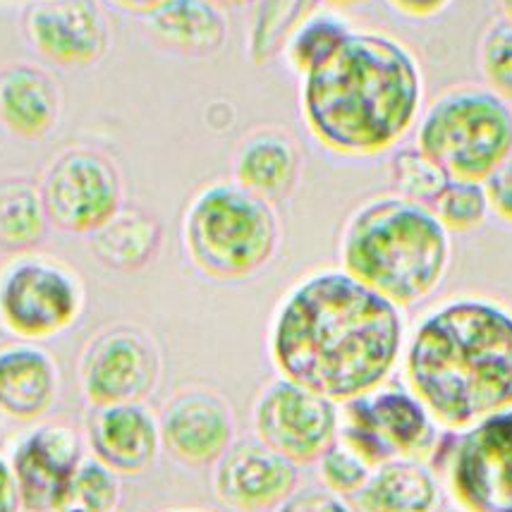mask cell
I'll return each instance as SVG.
<instances>
[{
    "label": "cell",
    "instance_id": "83f0119b",
    "mask_svg": "<svg viewBox=\"0 0 512 512\" xmlns=\"http://www.w3.org/2000/svg\"><path fill=\"white\" fill-rule=\"evenodd\" d=\"M450 235H465L479 230L489 218L491 206L486 197L484 182L448 180L443 192L429 206Z\"/></svg>",
    "mask_w": 512,
    "mask_h": 512
},
{
    "label": "cell",
    "instance_id": "f546056e",
    "mask_svg": "<svg viewBox=\"0 0 512 512\" xmlns=\"http://www.w3.org/2000/svg\"><path fill=\"white\" fill-rule=\"evenodd\" d=\"M479 70L484 87L512 103V24L503 17L489 24L481 36Z\"/></svg>",
    "mask_w": 512,
    "mask_h": 512
},
{
    "label": "cell",
    "instance_id": "ac0fdd59",
    "mask_svg": "<svg viewBox=\"0 0 512 512\" xmlns=\"http://www.w3.org/2000/svg\"><path fill=\"white\" fill-rule=\"evenodd\" d=\"M233 175L237 185L271 204L288 199L302 175L300 144L280 127H259L237 146Z\"/></svg>",
    "mask_w": 512,
    "mask_h": 512
},
{
    "label": "cell",
    "instance_id": "7a4b0ae2",
    "mask_svg": "<svg viewBox=\"0 0 512 512\" xmlns=\"http://www.w3.org/2000/svg\"><path fill=\"white\" fill-rule=\"evenodd\" d=\"M424 111V72L386 32H352L300 84V113L323 149L347 158L393 151Z\"/></svg>",
    "mask_w": 512,
    "mask_h": 512
},
{
    "label": "cell",
    "instance_id": "ab89813d",
    "mask_svg": "<svg viewBox=\"0 0 512 512\" xmlns=\"http://www.w3.org/2000/svg\"><path fill=\"white\" fill-rule=\"evenodd\" d=\"M166 512H206V510H194V508H178V510H166Z\"/></svg>",
    "mask_w": 512,
    "mask_h": 512
},
{
    "label": "cell",
    "instance_id": "74e56055",
    "mask_svg": "<svg viewBox=\"0 0 512 512\" xmlns=\"http://www.w3.org/2000/svg\"><path fill=\"white\" fill-rule=\"evenodd\" d=\"M323 3L333 10H350V8H362V5L371 3V0H323Z\"/></svg>",
    "mask_w": 512,
    "mask_h": 512
},
{
    "label": "cell",
    "instance_id": "3957f363",
    "mask_svg": "<svg viewBox=\"0 0 512 512\" xmlns=\"http://www.w3.org/2000/svg\"><path fill=\"white\" fill-rule=\"evenodd\" d=\"M402 374L448 431L512 410V312L489 297L438 302L405 340Z\"/></svg>",
    "mask_w": 512,
    "mask_h": 512
},
{
    "label": "cell",
    "instance_id": "d6a6232c",
    "mask_svg": "<svg viewBox=\"0 0 512 512\" xmlns=\"http://www.w3.org/2000/svg\"><path fill=\"white\" fill-rule=\"evenodd\" d=\"M486 197H489L491 213H496L503 223L512 225V151L489 178L484 180Z\"/></svg>",
    "mask_w": 512,
    "mask_h": 512
},
{
    "label": "cell",
    "instance_id": "f35d334b",
    "mask_svg": "<svg viewBox=\"0 0 512 512\" xmlns=\"http://www.w3.org/2000/svg\"><path fill=\"white\" fill-rule=\"evenodd\" d=\"M498 8H501L503 20L512 24V0H498Z\"/></svg>",
    "mask_w": 512,
    "mask_h": 512
},
{
    "label": "cell",
    "instance_id": "7402d4cb",
    "mask_svg": "<svg viewBox=\"0 0 512 512\" xmlns=\"http://www.w3.org/2000/svg\"><path fill=\"white\" fill-rule=\"evenodd\" d=\"M441 489L434 469L422 460H388L371 469L364 489L355 496L357 512H434Z\"/></svg>",
    "mask_w": 512,
    "mask_h": 512
},
{
    "label": "cell",
    "instance_id": "9a60e30c",
    "mask_svg": "<svg viewBox=\"0 0 512 512\" xmlns=\"http://www.w3.org/2000/svg\"><path fill=\"white\" fill-rule=\"evenodd\" d=\"M161 441L187 467H209L235 443L233 410L211 390H185L163 407Z\"/></svg>",
    "mask_w": 512,
    "mask_h": 512
},
{
    "label": "cell",
    "instance_id": "8fae6325",
    "mask_svg": "<svg viewBox=\"0 0 512 512\" xmlns=\"http://www.w3.org/2000/svg\"><path fill=\"white\" fill-rule=\"evenodd\" d=\"M252 419L256 438L300 467L338 441L340 405L278 376L259 393Z\"/></svg>",
    "mask_w": 512,
    "mask_h": 512
},
{
    "label": "cell",
    "instance_id": "d590c367",
    "mask_svg": "<svg viewBox=\"0 0 512 512\" xmlns=\"http://www.w3.org/2000/svg\"><path fill=\"white\" fill-rule=\"evenodd\" d=\"M111 3L118 5V8H123V10H130V12H139V15H146V12L158 8V5L166 3V0H111Z\"/></svg>",
    "mask_w": 512,
    "mask_h": 512
},
{
    "label": "cell",
    "instance_id": "2e32d148",
    "mask_svg": "<svg viewBox=\"0 0 512 512\" xmlns=\"http://www.w3.org/2000/svg\"><path fill=\"white\" fill-rule=\"evenodd\" d=\"M82 460V441L67 426L46 424L24 436L10 455L22 512H56L67 481Z\"/></svg>",
    "mask_w": 512,
    "mask_h": 512
},
{
    "label": "cell",
    "instance_id": "e0dca14e",
    "mask_svg": "<svg viewBox=\"0 0 512 512\" xmlns=\"http://www.w3.org/2000/svg\"><path fill=\"white\" fill-rule=\"evenodd\" d=\"M87 436L91 453L118 477H139L161 453V422L144 402L94 407Z\"/></svg>",
    "mask_w": 512,
    "mask_h": 512
},
{
    "label": "cell",
    "instance_id": "52a82bcc",
    "mask_svg": "<svg viewBox=\"0 0 512 512\" xmlns=\"http://www.w3.org/2000/svg\"><path fill=\"white\" fill-rule=\"evenodd\" d=\"M84 302L82 276L53 256L20 254L0 271V326L24 343L70 331Z\"/></svg>",
    "mask_w": 512,
    "mask_h": 512
},
{
    "label": "cell",
    "instance_id": "5b68a950",
    "mask_svg": "<svg viewBox=\"0 0 512 512\" xmlns=\"http://www.w3.org/2000/svg\"><path fill=\"white\" fill-rule=\"evenodd\" d=\"M187 256L213 280H247L271 264L280 221L271 201L237 182H213L194 194L182 218Z\"/></svg>",
    "mask_w": 512,
    "mask_h": 512
},
{
    "label": "cell",
    "instance_id": "484cf974",
    "mask_svg": "<svg viewBox=\"0 0 512 512\" xmlns=\"http://www.w3.org/2000/svg\"><path fill=\"white\" fill-rule=\"evenodd\" d=\"M314 10V0H254L252 29H249V58L266 65L283 53L292 29Z\"/></svg>",
    "mask_w": 512,
    "mask_h": 512
},
{
    "label": "cell",
    "instance_id": "4fadbf2b",
    "mask_svg": "<svg viewBox=\"0 0 512 512\" xmlns=\"http://www.w3.org/2000/svg\"><path fill=\"white\" fill-rule=\"evenodd\" d=\"M24 36L48 63L89 67L106 56L111 24L99 0H32L24 10Z\"/></svg>",
    "mask_w": 512,
    "mask_h": 512
},
{
    "label": "cell",
    "instance_id": "44dd1931",
    "mask_svg": "<svg viewBox=\"0 0 512 512\" xmlns=\"http://www.w3.org/2000/svg\"><path fill=\"white\" fill-rule=\"evenodd\" d=\"M149 39L185 58H211L228 41L225 12L209 0H166L144 15Z\"/></svg>",
    "mask_w": 512,
    "mask_h": 512
},
{
    "label": "cell",
    "instance_id": "836d02e7",
    "mask_svg": "<svg viewBox=\"0 0 512 512\" xmlns=\"http://www.w3.org/2000/svg\"><path fill=\"white\" fill-rule=\"evenodd\" d=\"M386 3L410 20H434L453 5V0H386Z\"/></svg>",
    "mask_w": 512,
    "mask_h": 512
},
{
    "label": "cell",
    "instance_id": "8d00e7d4",
    "mask_svg": "<svg viewBox=\"0 0 512 512\" xmlns=\"http://www.w3.org/2000/svg\"><path fill=\"white\" fill-rule=\"evenodd\" d=\"M209 3L216 5V8L225 10H242V8H249V5H254V0H209Z\"/></svg>",
    "mask_w": 512,
    "mask_h": 512
},
{
    "label": "cell",
    "instance_id": "e575fe53",
    "mask_svg": "<svg viewBox=\"0 0 512 512\" xmlns=\"http://www.w3.org/2000/svg\"><path fill=\"white\" fill-rule=\"evenodd\" d=\"M0 512H22L15 472H12L10 460L3 453H0Z\"/></svg>",
    "mask_w": 512,
    "mask_h": 512
},
{
    "label": "cell",
    "instance_id": "9c48e42d",
    "mask_svg": "<svg viewBox=\"0 0 512 512\" xmlns=\"http://www.w3.org/2000/svg\"><path fill=\"white\" fill-rule=\"evenodd\" d=\"M443 472L460 512H512V410L453 431Z\"/></svg>",
    "mask_w": 512,
    "mask_h": 512
},
{
    "label": "cell",
    "instance_id": "7c38bea8",
    "mask_svg": "<svg viewBox=\"0 0 512 512\" xmlns=\"http://www.w3.org/2000/svg\"><path fill=\"white\" fill-rule=\"evenodd\" d=\"M161 350L139 326H113L87 345L79 364L82 390L94 407L144 402L161 381Z\"/></svg>",
    "mask_w": 512,
    "mask_h": 512
},
{
    "label": "cell",
    "instance_id": "4dcf8cb0",
    "mask_svg": "<svg viewBox=\"0 0 512 512\" xmlns=\"http://www.w3.org/2000/svg\"><path fill=\"white\" fill-rule=\"evenodd\" d=\"M371 465L362 460L357 453H352L345 443L335 441L331 448L319 457V477L326 489L345 498H355L364 489L367 479L371 477Z\"/></svg>",
    "mask_w": 512,
    "mask_h": 512
},
{
    "label": "cell",
    "instance_id": "ffe728a7",
    "mask_svg": "<svg viewBox=\"0 0 512 512\" xmlns=\"http://www.w3.org/2000/svg\"><path fill=\"white\" fill-rule=\"evenodd\" d=\"M60 369L44 347L17 343L0 350V412L15 422H36L56 405Z\"/></svg>",
    "mask_w": 512,
    "mask_h": 512
},
{
    "label": "cell",
    "instance_id": "f1b7e54d",
    "mask_svg": "<svg viewBox=\"0 0 512 512\" xmlns=\"http://www.w3.org/2000/svg\"><path fill=\"white\" fill-rule=\"evenodd\" d=\"M390 180H393L395 194L414 204L431 206L443 187L448 185V175L424 156L417 146H405L393 154L390 161Z\"/></svg>",
    "mask_w": 512,
    "mask_h": 512
},
{
    "label": "cell",
    "instance_id": "277c9868",
    "mask_svg": "<svg viewBox=\"0 0 512 512\" xmlns=\"http://www.w3.org/2000/svg\"><path fill=\"white\" fill-rule=\"evenodd\" d=\"M450 261L453 242L434 211L398 194L364 201L340 233V268L400 309L429 300Z\"/></svg>",
    "mask_w": 512,
    "mask_h": 512
},
{
    "label": "cell",
    "instance_id": "d6986e66",
    "mask_svg": "<svg viewBox=\"0 0 512 512\" xmlns=\"http://www.w3.org/2000/svg\"><path fill=\"white\" fill-rule=\"evenodd\" d=\"M63 91L51 72L32 63L0 67V125L20 139H44L58 125Z\"/></svg>",
    "mask_w": 512,
    "mask_h": 512
},
{
    "label": "cell",
    "instance_id": "60d3db41",
    "mask_svg": "<svg viewBox=\"0 0 512 512\" xmlns=\"http://www.w3.org/2000/svg\"><path fill=\"white\" fill-rule=\"evenodd\" d=\"M115 512H118V510H115Z\"/></svg>",
    "mask_w": 512,
    "mask_h": 512
},
{
    "label": "cell",
    "instance_id": "8992f818",
    "mask_svg": "<svg viewBox=\"0 0 512 512\" xmlns=\"http://www.w3.org/2000/svg\"><path fill=\"white\" fill-rule=\"evenodd\" d=\"M414 146L450 180L484 182L512 151L510 101L477 84L441 91L419 115Z\"/></svg>",
    "mask_w": 512,
    "mask_h": 512
},
{
    "label": "cell",
    "instance_id": "30bf717a",
    "mask_svg": "<svg viewBox=\"0 0 512 512\" xmlns=\"http://www.w3.org/2000/svg\"><path fill=\"white\" fill-rule=\"evenodd\" d=\"M41 197L48 221L72 235H94L123 209V178L106 154L65 149L48 166Z\"/></svg>",
    "mask_w": 512,
    "mask_h": 512
},
{
    "label": "cell",
    "instance_id": "ba28073f",
    "mask_svg": "<svg viewBox=\"0 0 512 512\" xmlns=\"http://www.w3.org/2000/svg\"><path fill=\"white\" fill-rule=\"evenodd\" d=\"M340 407L338 441L371 467L398 457L431 462L441 443L438 422L410 388L381 386Z\"/></svg>",
    "mask_w": 512,
    "mask_h": 512
},
{
    "label": "cell",
    "instance_id": "cb8c5ba5",
    "mask_svg": "<svg viewBox=\"0 0 512 512\" xmlns=\"http://www.w3.org/2000/svg\"><path fill=\"white\" fill-rule=\"evenodd\" d=\"M46 225L44 197L34 182L24 178L0 180V249H32L44 240Z\"/></svg>",
    "mask_w": 512,
    "mask_h": 512
},
{
    "label": "cell",
    "instance_id": "603a6c76",
    "mask_svg": "<svg viewBox=\"0 0 512 512\" xmlns=\"http://www.w3.org/2000/svg\"><path fill=\"white\" fill-rule=\"evenodd\" d=\"M161 247V225L142 209H120L91 235V252L113 271H142Z\"/></svg>",
    "mask_w": 512,
    "mask_h": 512
},
{
    "label": "cell",
    "instance_id": "1f68e13d",
    "mask_svg": "<svg viewBox=\"0 0 512 512\" xmlns=\"http://www.w3.org/2000/svg\"><path fill=\"white\" fill-rule=\"evenodd\" d=\"M276 512H357L345 496L326 486H297L295 491L278 505Z\"/></svg>",
    "mask_w": 512,
    "mask_h": 512
},
{
    "label": "cell",
    "instance_id": "d4e9b609",
    "mask_svg": "<svg viewBox=\"0 0 512 512\" xmlns=\"http://www.w3.org/2000/svg\"><path fill=\"white\" fill-rule=\"evenodd\" d=\"M355 29L350 22L333 8H314L304 20L292 29L283 46V58L297 75L304 77L307 72L326 63L328 58L345 44V39Z\"/></svg>",
    "mask_w": 512,
    "mask_h": 512
},
{
    "label": "cell",
    "instance_id": "6da1fadb",
    "mask_svg": "<svg viewBox=\"0 0 512 512\" xmlns=\"http://www.w3.org/2000/svg\"><path fill=\"white\" fill-rule=\"evenodd\" d=\"M405 340L400 307L343 268H319L278 302L268 355L283 379L345 405L386 386Z\"/></svg>",
    "mask_w": 512,
    "mask_h": 512
},
{
    "label": "cell",
    "instance_id": "4316f807",
    "mask_svg": "<svg viewBox=\"0 0 512 512\" xmlns=\"http://www.w3.org/2000/svg\"><path fill=\"white\" fill-rule=\"evenodd\" d=\"M120 496L123 489L118 474L101 465L96 457H84L67 481L56 512H115Z\"/></svg>",
    "mask_w": 512,
    "mask_h": 512
},
{
    "label": "cell",
    "instance_id": "5bb4252c",
    "mask_svg": "<svg viewBox=\"0 0 512 512\" xmlns=\"http://www.w3.org/2000/svg\"><path fill=\"white\" fill-rule=\"evenodd\" d=\"M300 486V469L259 438L237 441L213 469V493L235 512L276 510Z\"/></svg>",
    "mask_w": 512,
    "mask_h": 512
}]
</instances>
